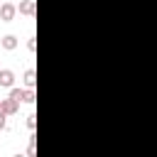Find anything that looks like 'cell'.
<instances>
[{"label": "cell", "instance_id": "3957f363", "mask_svg": "<svg viewBox=\"0 0 157 157\" xmlns=\"http://www.w3.org/2000/svg\"><path fill=\"white\" fill-rule=\"evenodd\" d=\"M0 108H2L7 115H15V113L20 110V101H15L12 96H10V98H2V101H0Z\"/></svg>", "mask_w": 157, "mask_h": 157}, {"label": "cell", "instance_id": "5b68a950", "mask_svg": "<svg viewBox=\"0 0 157 157\" xmlns=\"http://www.w3.org/2000/svg\"><path fill=\"white\" fill-rule=\"evenodd\" d=\"M17 10H20L22 15H27V17H34V12H37V2H34V0H22Z\"/></svg>", "mask_w": 157, "mask_h": 157}, {"label": "cell", "instance_id": "277c9868", "mask_svg": "<svg viewBox=\"0 0 157 157\" xmlns=\"http://www.w3.org/2000/svg\"><path fill=\"white\" fill-rule=\"evenodd\" d=\"M0 86H2V88H12V86H15V71L0 69Z\"/></svg>", "mask_w": 157, "mask_h": 157}, {"label": "cell", "instance_id": "52a82bcc", "mask_svg": "<svg viewBox=\"0 0 157 157\" xmlns=\"http://www.w3.org/2000/svg\"><path fill=\"white\" fill-rule=\"evenodd\" d=\"M22 81H25L27 88H34V83H37V71H34V69H27L25 76H22Z\"/></svg>", "mask_w": 157, "mask_h": 157}, {"label": "cell", "instance_id": "9c48e42d", "mask_svg": "<svg viewBox=\"0 0 157 157\" xmlns=\"http://www.w3.org/2000/svg\"><path fill=\"white\" fill-rule=\"evenodd\" d=\"M5 128H7V113L0 108V130H5Z\"/></svg>", "mask_w": 157, "mask_h": 157}, {"label": "cell", "instance_id": "6da1fadb", "mask_svg": "<svg viewBox=\"0 0 157 157\" xmlns=\"http://www.w3.org/2000/svg\"><path fill=\"white\" fill-rule=\"evenodd\" d=\"M10 96L20 103H34V88H10Z\"/></svg>", "mask_w": 157, "mask_h": 157}, {"label": "cell", "instance_id": "ba28073f", "mask_svg": "<svg viewBox=\"0 0 157 157\" xmlns=\"http://www.w3.org/2000/svg\"><path fill=\"white\" fill-rule=\"evenodd\" d=\"M34 125H37V115H34V113H29V115H27V128H29V130H34Z\"/></svg>", "mask_w": 157, "mask_h": 157}, {"label": "cell", "instance_id": "7a4b0ae2", "mask_svg": "<svg viewBox=\"0 0 157 157\" xmlns=\"http://www.w3.org/2000/svg\"><path fill=\"white\" fill-rule=\"evenodd\" d=\"M15 15H17V7H15L12 2H2V5H0V20H2V22H12Z\"/></svg>", "mask_w": 157, "mask_h": 157}, {"label": "cell", "instance_id": "30bf717a", "mask_svg": "<svg viewBox=\"0 0 157 157\" xmlns=\"http://www.w3.org/2000/svg\"><path fill=\"white\" fill-rule=\"evenodd\" d=\"M27 49H29V52H34V49H37V39H34V37H29V39H27Z\"/></svg>", "mask_w": 157, "mask_h": 157}, {"label": "cell", "instance_id": "8992f818", "mask_svg": "<svg viewBox=\"0 0 157 157\" xmlns=\"http://www.w3.org/2000/svg\"><path fill=\"white\" fill-rule=\"evenodd\" d=\"M0 44H2V49H5V52H12V49L17 47V37H15V34H5Z\"/></svg>", "mask_w": 157, "mask_h": 157}]
</instances>
